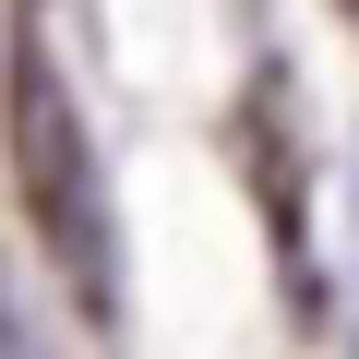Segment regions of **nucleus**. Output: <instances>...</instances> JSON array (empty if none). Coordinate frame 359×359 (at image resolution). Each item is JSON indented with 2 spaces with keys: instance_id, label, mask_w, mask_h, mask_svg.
Instances as JSON below:
<instances>
[{
  "instance_id": "1",
  "label": "nucleus",
  "mask_w": 359,
  "mask_h": 359,
  "mask_svg": "<svg viewBox=\"0 0 359 359\" xmlns=\"http://www.w3.org/2000/svg\"><path fill=\"white\" fill-rule=\"evenodd\" d=\"M0 144H13V192L48 240V264L72 276V299L108 323L120 311V252H108V192H96V144H84V108L60 84V60L25 36L13 48V84H0Z\"/></svg>"
},
{
  "instance_id": "2",
  "label": "nucleus",
  "mask_w": 359,
  "mask_h": 359,
  "mask_svg": "<svg viewBox=\"0 0 359 359\" xmlns=\"http://www.w3.org/2000/svg\"><path fill=\"white\" fill-rule=\"evenodd\" d=\"M0 359H36V347H25V323H13V311H0Z\"/></svg>"
},
{
  "instance_id": "3",
  "label": "nucleus",
  "mask_w": 359,
  "mask_h": 359,
  "mask_svg": "<svg viewBox=\"0 0 359 359\" xmlns=\"http://www.w3.org/2000/svg\"><path fill=\"white\" fill-rule=\"evenodd\" d=\"M335 13H347V25H359V0H335Z\"/></svg>"
}]
</instances>
